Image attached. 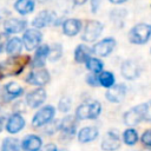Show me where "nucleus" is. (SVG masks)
<instances>
[{"label": "nucleus", "mask_w": 151, "mask_h": 151, "mask_svg": "<svg viewBox=\"0 0 151 151\" xmlns=\"http://www.w3.org/2000/svg\"><path fill=\"white\" fill-rule=\"evenodd\" d=\"M28 55L9 57L8 59L0 63V79L6 77H14L22 72L25 66L29 63Z\"/></svg>", "instance_id": "f257e3e1"}, {"label": "nucleus", "mask_w": 151, "mask_h": 151, "mask_svg": "<svg viewBox=\"0 0 151 151\" xmlns=\"http://www.w3.org/2000/svg\"><path fill=\"white\" fill-rule=\"evenodd\" d=\"M124 123L127 126H134L139 124L142 120L151 119V116L149 113V105L147 104H139L129 111L124 113Z\"/></svg>", "instance_id": "f03ea898"}, {"label": "nucleus", "mask_w": 151, "mask_h": 151, "mask_svg": "<svg viewBox=\"0 0 151 151\" xmlns=\"http://www.w3.org/2000/svg\"><path fill=\"white\" fill-rule=\"evenodd\" d=\"M101 112V105L99 101L94 100L91 103L80 104L76 110V118L79 120L84 119H96Z\"/></svg>", "instance_id": "7ed1b4c3"}, {"label": "nucleus", "mask_w": 151, "mask_h": 151, "mask_svg": "<svg viewBox=\"0 0 151 151\" xmlns=\"http://www.w3.org/2000/svg\"><path fill=\"white\" fill-rule=\"evenodd\" d=\"M151 37V25L149 24H138L131 28L129 32V40L132 44L142 45L145 44Z\"/></svg>", "instance_id": "20e7f679"}, {"label": "nucleus", "mask_w": 151, "mask_h": 151, "mask_svg": "<svg viewBox=\"0 0 151 151\" xmlns=\"http://www.w3.org/2000/svg\"><path fill=\"white\" fill-rule=\"evenodd\" d=\"M55 114V109L52 105H46L44 107H41L34 116L32 119V125L34 127H41L44 125L50 124Z\"/></svg>", "instance_id": "39448f33"}, {"label": "nucleus", "mask_w": 151, "mask_h": 151, "mask_svg": "<svg viewBox=\"0 0 151 151\" xmlns=\"http://www.w3.org/2000/svg\"><path fill=\"white\" fill-rule=\"evenodd\" d=\"M103 28H104V26L101 22H99L97 20H90L86 22V25L84 27L81 39L86 42H92L97 38H99V35L103 32Z\"/></svg>", "instance_id": "423d86ee"}, {"label": "nucleus", "mask_w": 151, "mask_h": 151, "mask_svg": "<svg viewBox=\"0 0 151 151\" xmlns=\"http://www.w3.org/2000/svg\"><path fill=\"white\" fill-rule=\"evenodd\" d=\"M41 40H42V34L39 29L35 28L26 29L22 35V45L27 51H33L34 48L39 47Z\"/></svg>", "instance_id": "0eeeda50"}, {"label": "nucleus", "mask_w": 151, "mask_h": 151, "mask_svg": "<svg viewBox=\"0 0 151 151\" xmlns=\"http://www.w3.org/2000/svg\"><path fill=\"white\" fill-rule=\"evenodd\" d=\"M26 81L35 86H44L50 81V72L44 67L34 68L27 74Z\"/></svg>", "instance_id": "6e6552de"}, {"label": "nucleus", "mask_w": 151, "mask_h": 151, "mask_svg": "<svg viewBox=\"0 0 151 151\" xmlns=\"http://www.w3.org/2000/svg\"><path fill=\"white\" fill-rule=\"evenodd\" d=\"M116 47V40L113 38H105L92 47V53L98 57H107Z\"/></svg>", "instance_id": "1a4fd4ad"}, {"label": "nucleus", "mask_w": 151, "mask_h": 151, "mask_svg": "<svg viewBox=\"0 0 151 151\" xmlns=\"http://www.w3.org/2000/svg\"><path fill=\"white\" fill-rule=\"evenodd\" d=\"M77 129V118L76 116H66L59 122V130L63 133V137L72 138L76 134Z\"/></svg>", "instance_id": "9d476101"}, {"label": "nucleus", "mask_w": 151, "mask_h": 151, "mask_svg": "<svg viewBox=\"0 0 151 151\" xmlns=\"http://www.w3.org/2000/svg\"><path fill=\"white\" fill-rule=\"evenodd\" d=\"M46 91L42 87H38L33 91H31L29 93H27L26 96V103L29 107L32 109H37L39 107L41 104H44V101L46 100Z\"/></svg>", "instance_id": "9b49d317"}, {"label": "nucleus", "mask_w": 151, "mask_h": 151, "mask_svg": "<svg viewBox=\"0 0 151 151\" xmlns=\"http://www.w3.org/2000/svg\"><path fill=\"white\" fill-rule=\"evenodd\" d=\"M120 147V138L116 131H109L105 133L101 140V149L104 151H116Z\"/></svg>", "instance_id": "f8f14e48"}, {"label": "nucleus", "mask_w": 151, "mask_h": 151, "mask_svg": "<svg viewBox=\"0 0 151 151\" xmlns=\"http://www.w3.org/2000/svg\"><path fill=\"white\" fill-rule=\"evenodd\" d=\"M51 24H55V15H54L53 12H50L47 9L39 12L38 15L32 21V25L34 26L35 29L44 28V27H46L47 25H51Z\"/></svg>", "instance_id": "ddd939ff"}, {"label": "nucleus", "mask_w": 151, "mask_h": 151, "mask_svg": "<svg viewBox=\"0 0 151 151\" xmlns=\"http://www.w3.org/2000/svg\"><path fill=\"white\" fill-rule=\"evenodd\" d=\"M27 26V21L24 19H17V18H9L6 19L4 22V29L7 34H15L21 31H24Z\"/></svg>", "instance_id": "4468645a"}, {"label": "nucleus", "mask_w": 151, "mask_h": 151, "mask_svg": "<svg viewBox=\"0 0 151 151\" xmlns=\"http://www.w3.org/2000/svg\"><path fill=\"white\" fill-rule=\"evenodd\" d=\"M120 72H122L123 77H124L125 79L132 80V79H136V78L139 76L140 67H139V65H138L134 60H125V61L122 64Z\"/></svg>", "instance_id": "2eb2a0df"}, {"label": "nucleus", "mask_w": 151, "mask_h": 151, "mask_svg": "<svg viewBox=\"0 0 151 151\" xmlns=\"http://www.w3.org/2000/svg\"><path fill=\"white\" fill-rule=\"evenodd\" d=\"M24 126H25V119L18 112L11 114L8 120H7V123H6V130L12 134L20 132L24 129Z\"/></svg>", "instance_id": "dca6fc26"}, {"label": "nucleus", "mask_w": 151, "mask_h": 151, "mask_svg": "<svg viewBox=\"0 0 151 151\" xmlns=\"http://www.w3.org/2000/svg\"><path fill=\"white\" fill-rule=\"evenodd\" d=\"M126 94V86L123 84H117L106 91V99L111 103H120Z\"/></svg>", "instance_id": "f3484780"}, {"label": "nucleus", "mask_w": 151, "mask_h": 151, "mask_svg": "<svg viewBox=\"0 0 151 151\" xmlns=\"http://www.w3.org/2000/svg\"><path fill=\"white\" fill-rule=\"evenodd\" d=\"M48 53H50V46L48 45H41L37 48L35 54L33 57L32 60V67L34 68H41L45 66V63L48 58Z\"/></svg>", "instance_id": "a211bd4d"}, {"label": "nucleus", "mask_w": 151, "mask_h": 151, "mask_svg": "<svg viewBox=\"0 0 151 151\" xmlns=\"http://www.w3.org/2000/svg\"><path fill=\"white\" fill-rule=\"evenodd\" d=\"M81 29V21L76 18L66 19L63 22V32L67 37H74L77 35Z\"/></svg>", "instance_id": "6ab92c4d"}, {"label": "nucleus", "mask_w": 151, "mask_h": 151, "mask_svg": "<svg viewBox=\"0 0 151 151\" xmlns=\"http://www.w3.org/2000/svg\"><path fill=\"white\" fill-rule=\"evenodd\" d=\"M41 145H42L41 138L35 134L26 136L21 143V147L24 151H40Z\"/></svg>", "instance_id": "aec40b11"}, {"label": "nucleus", "mask_w": 151, "mask_h": 151, "mask_svg": "<svg viewBox=\"0 0 151 151\" xmlns=\"http://www.w3.org/2000/svg\"><path fill=\"white\" fill-rule=\"evenodd\" d=\"M99 134V131L94 126H85L78 132V140L80 143H90L94 140Z\"/></svg>", "instance_id": "412c9836"}, {"label": "nucleus", "mask_w": 151, "mask_h": 151, "mask_svg": "<svg viewBox=\"0 0 151 151\" xmlns=\"http://www.w3.org/2000/svg\"><path fill=\"white\" fill-rule=\"evenodd\" d=\"M35 6L34 0H17L14 2V9L21 14V15H26L33 12Z\"/></svg>", "instance_id": "4be33fe9"}, {"label": "nucleus", "mask_w": 151, "mask_h": 151, "mask_svg": "<svg viewBox=\"0 0 151 151\" xmlns=\"http://www.w3.org/2000/svg\"><path fill=\"white\" fill-rule=\"evenodd\" d=\"M22 40L18 37H13L8 40L7 46H6V52L8 53V55L11 57H17L20 54L21 50H22Z\"/></svg>", "instance_id": "5701e85b"}, {"label": "nucleus", "mask_w": 151, "mask_h": 151, "mask_svg": "<svg viewBox=\"0 0 151 151\" xmlns=\"http://www.w3.org/2000/svg\"><path fill=\"white\" fill-rule=\"evenodd\" d=\"M5 93H6L7 99L12 100V99L19 98L24 93V88L19 84H17L14 81H11V83L5 85Z\"/></svg>", "instance_id": "b1692460"}, {"label": "nucleus", "mask_w": 151, "mask_h": 151, "mask_svg": "<svg viewBox=\"0 0 151 151\" xmlns=\"http://www.w3.org/2000/svg\"><path fill=\"white\" fill-rule=\"evenodd\" d=\"M92 53V50L88 48L86 45H78L74 50V60L78 64L86 63V60L90 58V54Z\"/></svg>", "instance_id": "393cba45"}, {"label": "nucleus", "mask_w": 151, "mask_h": 151, "mask_svg": "<svg viewBox=\"0 0 151 151\" xmlns=\"http://www.w3.org/2000/svg\"><path fill=\"white\" fill-rule=\"evenodd\" d=\"M1 151H21V145L19 139L14 137H7L2 140Z\"/></svg>", "instance_id": "a878e982"}, {"label": "nucleus", "mask_w": 151, "mask_h": 151, "mask_svg": "<svg viewBox=\"0 0 151 151\" xmlns=\"http://www.w3.org/2000/svg\"><path fill=\"white\" fill-rule=\"evenodd\" d=\"M85 65H86L87 70L91 71L93 74L101 72V71H103V67H104V64H103L101 60H99L98 58H92V57H90V58L86 60Z\"/></svg>", "instance_id": "bb28decb"}, {"label": "nucleus", "mask_w": 151, "mask_h": 151, "mask_svg": "<svg viewBox=\"0 0 151 151\" xmlns=\"http://www.w3.org/2000/svg\"><path fill=\"white\" fill-rule=\"evenodd\" d=\"M98 81L101 86L110 88L114 85V76H113V73H111L109 71L100 72V74L98 76Z\"/></svg>", "instance_id": "cd10ccee"}, {"label": "nucleus", "mask_w": 151, "mask_h": 151, "mask_svg": "<svg viewBox=\"0 0 151 151\" xmlns=\"http://www.w3.org/2000/svg\"><path fill=\"white\" fill-rule=\"evenodd\" d=\"M123 140L127 145H134L138 140V133L134 129H127L123 133Z\"/></svg>", "instance_id": "c85d7f7f"}, {"label": "nucleus", "mask_w": 151, "mask_h": 151, "mask_svg": "<svg viewBox=\"0 0 151 151\" xmlns=\"http://www.w3.org/2000/svg\"><path fill=\"white\" fill-rule=\"evenodd\" d=\"M63 55V47L60 44H53L50 46V53H48V60L50 61H57Z\"/></svg>", "instance_id": "c756f323"}, {"label": "nucleus", "mask_w": 151, "mask_h": 151, "mask_svg": "<svg viewBox=\"0 0 151 151\" xmlns=\"http://www.w3.org/2000/svg\"><path fill=\"white\" fill-rule=\"evenodd\" d=\"M71 99L68 97H63L58 103V109L61 112H68L71 109Z\"/></svg>", "instance_id": "7c9ffc66"}, {"label": "nucleus", "mask_w": 151, "mask_h": 151, "mask_svg": "<svg viewBox=\"0 0 151 151\" xmlns=\"http://www.w3.org/2000/svg\"><path fill=\"white\" fill-rule=\"evenodd\" d=\"M8 40H9V38H8L7 33H0V53L6 51V46H7Z\"/></svg>", "instance_id": "2f4dec72"}, {"label": "nucleus", "mask_w": 151, "mask_h": 151, "mask_svg": "<svg viewBox=\"0 0 151 151\" xmlns=\"http://www.w3.org/2000/svg\"><path fill=\"white\" fill-rule=\"evenodd\" d=\"M142 142H143V144H144L145 146L151 147V129L146 130V131L143 133V136H142Z\"/></svg>", "instance_id": "473e14b6"}, {"label": "nucleus", "mask_w": 151, "mask_h": 151, "mask_svg": "<svg viewBox=\"0 0 151 151\" xmlns=\"http://www.w3.org/2000/svg\"><path fill=\"white\" fill-rule=\"evenodd\" d=\"M86 83H87L90 86H98V85H99L98 76H94L93 73L87 74V77H86Z\"/></svg>", "instance_id": "72a5a7b5"}, {"label": "nucleus", "mask_w": 151, "mask_h": 151, "mask_svg": "<svg viewBox=\"0 0 151 151\" xmlns=\"http://www.w3.org/2000/svg\"><path fill=\"white\" fill-rule=\"evenodd\" d=\"M40 151H58V149H57V146H55L54 144L50 143V144L45 145L44 147H41V149H40Z\"/></svg>", "instance_id": "f704fd0d"}, {"label": "nucleus", "mask_w": 151, "mask_h": 151, "mask_svg": "<svg viewBox=\"0 0 151 151\" xmlns=\"http://www.w3.org/2000/svg\"><path fill=\"white\" fill-rule=\"evenodd\" d=\"M100 5V0H91V8H92V12L96 13L98 7Z\"/></svg>", "instance_id": "c9c22d12"}, {"label": "nucleus", "mask_w": 151, "mask_h": 151, "mask_svg": "<svg viewBox=\"0 0 151 151\" xmlns=\"http://www.w3.org/2000/svg\"><path fill=\"white\" fill-rule=\"evenodd\" d=\"M86 1H87V0H73L74 5H78V6H80V5H84Z\"/></svg>", "instance_id": "e433bc0d"}, {"label": "nucleus", "mask_w": 151, "mask_h": 151, "mask_svg": "<svg viewBox=\"0 0 151 151\" xmlns=\"http://www.w3.org/2000/svg\"><path fill=\"white\" fill-rule=\"evenodd\" d=\"M110 2H112V4H123V2H125L126 0H109Z\"/></svg>", "instance_id": "4c0bfd02"}, {"label": "nucleus", "mask_w": 151, "mask_h": 151, "mask_svg": "<svg viewBox=\"0 0 151 151\" xmlns=\"http://www.w3.org/2000/svg\"><path fill=\"white\" fill-rule=\"evenodd\" d=\"M1 130H2V119L0 118V132H1Z\"/></svg>", "instance_id": "58836bf2"}, {"label": "nucleus", "mask_w": 151, "mask_h": 151, "mask_svg": "<svg viewBox=\"0 0 151 151\" xmlns=\"http://www.w3.org/2000/svg\"><path fill=\"white\" fill-rule=\"evenodd\" d=\"M40 2H45V1H48V0H39Z\"/></svg>", "instance_id": "ea45409f"}, {"label": "nucleus", "mask_w": 151, "mask_h": 151, "mask_svg": "<svg viewBox=\"0 0 151 151\" xmlns=\"http://www.w3.org/2000/svg\"><path fill=\"white\" fill-rule=\"evenodd\" d=\"M60 151H67V150H66V149H63V150H60Z\"/></svg>", "instance_id": "a19ab883"}, {"label": "nucleus", "mask_w": 151, "mask_h": 151, "mask_svg": "<svg viewBox=\"0 0 151 151\" xmlns=\"http://www.w3.org/2000/svg\"><path fill=\"white\" fill-rule=\"evenodd\" d=\"M150 52H151V51H150Z\"/></svg>", "instance_id": "79ce46f5"}]
</instances>
